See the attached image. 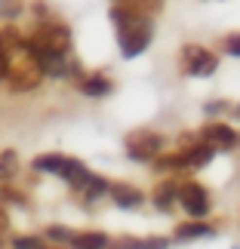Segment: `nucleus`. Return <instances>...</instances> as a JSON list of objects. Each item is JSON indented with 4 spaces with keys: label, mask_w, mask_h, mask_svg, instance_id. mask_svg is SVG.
I'll list each match as a JSON object with an SVG mask.
<instances>
[{
    "label": "nucleus",
    "mask_w": 240,
    "mask_h": 249,
    "mask_svg": "<svg viewBox=\"0 0 240 249\" xmlns=\"http://www.w3.org/2000/svg\"><path fill=\"white\" fill-rule=\"evenodd\" d=\"M117 31H120V53L127 55V59L145 53V46L151 43V22L148 18H139L136 13H132L123 25H117Z\"/></svg>",
    "instance_id": "1"
},
{
    "label": "nucleus",
    "mask_w": 240,
    "mask_h": 249,
    "mask_svg": "<svg viewBox=\"0 0 240 249\" xmlns=\"http://www.w3.org/2000/svg\"><path fill=\"white\" fill-rule=\"evenodd\" d=\"M31 43H37L40 50L46 53H55V55H65L71 50V28L62 25V22H40L37 34L28 37Z\"/></svg>",
    "instance_id": "2"
},
{
    "label": "nucleus",
    "mask_w": 240,
    "mask_h": 249,
    "mask_svg": "<svg viewBox=\"0 0 240 249\" xmlns=\"http://www.w3.org/2000/svg\"><path fill=\"white\" fill-rule=\"evenodd\" d=\"M31 169L34 172H50V176H59V178H65L71 185V181L77 178L86 166L80 163V160L65 157V154H40V157L31 160Z\"/></svg>",
    "instance_id": "3"
},
{
    "label": "nucleus",
    "mask_w": 240,
    "mask_h": 249,
    "mask_svg": "<svg viewBox=\"0 0 240 249\" xmlns=\"http://www.w3.org/2000/svg\"><path fill=\"white\" fill-rule=\"evenodd\" d=\"M43 80V71L37 68V65L25 55V62H16V65H9V74H6V83H9V89H13L16 95H22V92H31L37 89Z\"/></svg>",
    "instance_id": "4"
},
{
    "label": "nucleus",
    "mask_w": 240,
    "mask_h": 249,
    "mask_svg": "<svg viewBox=\"0 0 240 249\" xmlns=\"http://www.w3.org/2000/svg\"><path fill=\"white\" fill-rule=\"evenodd\" d=\"M216 68H219V59L203 46L191 43L182 50V71H188L191 77H209V74H216Z\"/></svg>",
    "instance_id": "5"
},
{
    "label": "nucleus",
    "mask_w": 240,
    "mask_h": 249,
    "mask_svg": "<svg viewBox=\"0 0 240 249\" xmlns=\"http://www.w3.org/2000/svg\"><path fill=\"white\" fill-rule=\"evenodd\" d=\"M176 200H179L182 206H185V213H188V215H194V218L206 215V209H209V197H206V191L200 188L197 181H188V185H182Z\"/></svg>",
    "instance_id": "6"
},
{
    "label": "nucleus",
    "mask_w": 240,
    "mask_h": 249,
    "mask_svg": "<svg viewBox=\"0 0 240 249\" xmlns=\"http://www.w3.org/2000/svg\"><path fill=\"white\" fill-rule=\"evenodd\" d=\"M160 148H163V139L154 136V132H142V136H132L127 142V154L132 160H145V163L160 154Z\"/></svg>",
    "instance_id": "7"
},
{
    "label": "nucleus",
    "mask_w": 240,
    "mask_h": 249,
    "mask_svg": "<svg viewBox=\"0 0 240 249\" xmlns=\"http://www.w3.org/2000/svg\"><path fill=\"white\" fill-rule=\"evenodd\" d=\"M71 188H74V191H80V194H83L86 200H95V197L108 194V181H105V178H99V176H92L90 169H83L80 176L71 181Z\"/></svg>",
    "instance_id": "8"
},
{
    "label": "nucleus",
    "mask_w": 240,
    "mask_h": 249,
    "mask_svg": "<svg viewBox=\"0 0 240 249\" xmlns=\"http://www.w3.org/2000/svg\"><path fill=\"white\" fill-rule=\"evenodd\" d=\"M203 136L209 142H216L219 148H234V145H240V136H237L231 126H225V123H213V126H206Z\"/></svg>",
    "instance_id": "9"
},
{
    "label": "nucleus",
    "mask_w": 240,
    "mask_h": 249,
    "mask_svg": "<svg viewBox=\"0 0 240 249\" xmlns=\"http://www.w3.org/2000/svg\"><path fill=\"white\" fill-rule=\"evenodd\" d=\"M108 237H105L102 231H80V234H74L71 237V249H108Z\"/></svg>",
    "instance_id": "10"
},
{
    "label": "nucleus",
    "mask_w": 240,
    "mask_h": 249,
    "mask_svg": "<svg viewBox=\"0 0 240 249\" xmlns=\"http://www.w3.org/2000/svg\"><path fill=\"white\" fill-rule=\"evenodd\" d=\"M108 194H111L114 203L123 206V209H136V206L142 203V200H145V197H142L136 188H129V185H114V188H108Z\"/></svg>",
    "instance_id": "11"
},
{
    "label": "nucleus",
    "mask_w": 240,
    "mask_h": 249,
    "mask_svg": "<svg viewBox=\"0 0 240 249\" xmlns=\"http://www.w3.org/2000/svg\"><path fill=\"white\" fill-rule=\"evenodd\" d=\"M216 157V148L209 145V142H203V145H194L185 154V166H194V169H200V166H206L209 160Z\"/></svg>",
    "instance_id": "12"
},
{
    "label": "nucleus",
    "mask_w": 240,
    "mask_h": 249,
    "mask_svg": "<svg viewBox=\"0 0 240 249\" xmlns=\"http://www.w3.org/2000/svg\"><path fill=\"white\" fill-rule=\"evenodd\" d=\"M213 234V228L206 222H185L176 228V240H194V237H209Z\"/></svg>",
    "instance_id": "13"
},
{
    "label": "nucleus",
    "mask_w": 240,
    "mask_h": 249,
    "mask_svg": "<svg viewBox=\"0 0 240 249\" xmlns=\"http://www.w3.org/2000/svg\"><path fill=\"white\" fill-rule=\"evenodd\" d=\"M80 89L86 95H105V92H111V80L108 77H102V74H92V77H86L80 83Z\"/></svg>",
    "instance_id": "14"
},
{
    "label": "nucleus",
    "mask_w": 240,
    "mask_h": 249,
    "mask_svg": "<svg viewBox=\"0 0 240 249\" xmlns=\"http://www.w3.org/2000/svg\"><path fill=\"white\" fill-rule=\"evenodd\" d=\"M9 243H13V249H53L43 237H34V234H16Z\"/></svg>",
    "instance_id": "15"
},
{
    "label": "nucleus",
    "mask_w": 240,
    "mask_h": 249,
    "mask_svg": "<svg viewBox=\"0 0 240 249\" xmlns=\"http://www.w3.org/2000/svg\"><path fill=\"white\" fill-rule=\"evenodd\" d=\"M16 169H18V157H16V151H0V181L13 178V176H16Z\"/></svg>",
    "instance_id": "16"
},
{
    "label": "nucleus",
    "mask_w": 240,
    "mask_h": 249,
    "mask_svg": "<svg viewBox=\"0 0 240 249\" xmlns=\"http://www.w3.org/2000/svg\"><path fill=\"white\" fill-rule=\"evenodd\" d=\"M71 237H74V231H71V228H65V225H50L43 231V240L46 243H71Z\"/></svg>",
    "instance_id": "17"
},
{
    "label": "nucleus",
    "mask_w": 240,
    "mask_h": 249,
    "mask_svg": "<svg viewBox=\"0 0 240 249\" xmlns=\"http://www.w3.org/2000/svg\"><path fill=\"white\" fill-rule=\"evenodd\" d=\"M151 163H154V169L160 172H172V169H179V166H185V154H169V157H163V154H157L154 160H151Z\"/></svg>",
    "instance_id": "18"
},
{
    "label": "nucleus",
    "mask_w": 240,
    "mask_h": 249,
    "mask_svg": "<svg viewBox=\"0 0 240 249\" xmlns=\"http://www.w3.org/2000/svg\"><path fill=\"white\" fill-rule=\"evenodd\" d=\"M22 13H25V0H0V18L16 22Z\"/></svg>",
    "instance_id": "19"
},
{
    "label": "nucleus",
    "mask_w": 240,
    "mask_h": 249,
    "mask_svg": "<svg viewBox=\"0 0 240 249\" xmlns=\"http://www.w3.org/2000/svg\"><path fill=\"white\" fill-rule=\"evenodd\" d=\"M176 197H179V188H176V185H160V188L154 191V203H157L160 209H169Z\"/></svg>",
    "instance_id": "20"
},
{
    "label": "nucleus",
    "mask_w": 240,
    "mask_h": 249,
    "mask_svg": "<svg viewBox=\"0 0 240 249\" xmlns=\"http://www.w3.org/2000/svg\"><path fill=\"white\" fill-rule=\"evenodd\" d=\"M163 6V0H132V13L136 16H148V13H157V9Z\"/></svg>",
    "instance_id": "21"
},
{
    "label": "nucleus",
    "mask_w": 240,
    "mask_h": 249,
    "mask_svg": "<svg viewBox=\"0 0 240 249\" xmlns=\"http://www.w3.org/2000/svg\"><path fill=\"white\" fill-rule=\"evenodd\" d=\"M3 203H18V206H22V203H25V197H22V194H16V188L0 185V206H3Z\"/></svg>",
    "instance_id": "22"
},
{
    "label": "nucleus",
    "mask_w": 240,
    "mask_h": 249,
    "mask_svg": "<svg viewBox=\"0 0 240 249\" xmlns=\"http://www.w3.org/2000/svg\"><path fill=\"white\" fill-rule=\"evenodd\" d=\"M108 249H142V240L136 237H117V240H111Z\"/></svg>",
    "instance_id": "23"
},
{
    "label": "nucleus",
    "mask_w": 240,
    "mask_h": 249,
    "mask_svg": "<svg viewBox=\"0 0 240 249\" xmlns=\"http://www.w3.org/2000/svg\"><path fill=\"white\" fill-rule=\"evenodd\" d=\"M9 65H13V59H9L6 46H3V37H0V83L6 80V74H9Z\"/></svg>",
    "instance_id": "24"
},
{
    "label": "nucleus",
    "mask_w": 240,
    "mask_h": 249,
    "mask_svg": "<svg viewBox=\"0 0 240 249\" xmlns=\"http://www.w3.org/2000/svg\"><path fill=\"white\" fill-rule=\"evenodd\" d=\"M142 249H166V240H163V237H145Z\"/></svg>",
    "instance_id": "25"
},
{
    "label": "nucleus",
    "mask_w": 240,
    "mask_h": 249,
    "mask_svg": "<svg viewBox=\"0 0 240 249\" xmlns=\"http://www.w3.org/2000/svg\"><path fill=\"white\" fill-rule=\"evenodd\" d=\"M225 50L231 53V55H240V34H231V37H228V40H225Z\"/></svg>",
    "instance_id": "26"
},
{
    "label": "nucleus",
    "mask_w": 240,
    "mask_h": 249,
    "mask_svg": "<svg viewBox=\"0 0 240 249\" xmlns=\"http://www.w3.org/2000/svg\"><path fill=\"white\" fill-rule=\"evenodd\" d=\"M6 231H9V215H6V209L0 206V237H3Z\"/></svg>",
    "instance_id": "27"
},
{
    "label": "nucleus",
    "mask_w": 240,
    "mask_h": 249,
    "mask_svg": "<svg viewBox=\"0 0 240 249\" xmlns=\"http://www.w3.org/2000/svg\"><path fill=\"white\" fill-rule=\"evenodd\" d=\"M0 246H3V240H0Z\"/></svg>",
    "instance_id": "28"
}]
</instances>
